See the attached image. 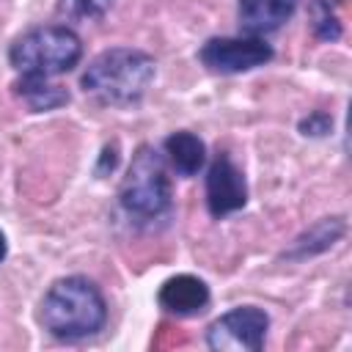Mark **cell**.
I'll return each mask as SVG.
<instances>
[{"mask_svg":"<svg viewBox=\"0 0 352 352\" xmlns=\"http://www.w3.org/2000/svg\"><path fill=\"white\" fill-rule=\"evenodd\" d=\"M38 322L58 341H82L104 327L107 302L94 280L69 275L55 280L41 297Z\"/></svg>","mask_w":352,"mask_h":352,"instance_id":"1","label":"cell"},{"mask_svg":"<svg viewBox=\"0 0 352 352\" xmlns=\"http://www.w3.org/2000/svg\"><path fill=\"white\" fill-rule=\"evenodd\" d=\"M154 58L135 47H110L99 52L82 72L80 85L102 104H135L154 80Z\"/></svg>","mask_w":352,"mask_h":352,"instance_id":"2","label":"cell"},{"mask_svg":"<svg viewBox=\"0 0 352 352\" xmlns=\"http://www.w3.org/2000/svg\"><path fill=\"white\" fill-rule=\"evenodd\" d=\"M82 58L80 36L66 25H41L22 33L11 50L8 60L22 77H58L72 72Z\"/></svg>","mask_w":352,"mask_h":352,"instance_id":"3","label":"cell"},{"mask_svg":"<svg viewBox=\"0 0 352 352\" xmlns=\"http://www.w3.org/2000/svg\"><path fill=\"white\" fill-rule=\"evenodd\" d=\"M118 201L124 212L138 220H157L170 209V179L165 170V157L157 148L140 146L135 151L121 182Z\"/></svg>","mask_w":352,"mask_h":352,"instance_id":"4","label":"cell"},{"mask_svg":"<svg viewBox=\"0 0 352 352\" xmlns=\"http://www.w3.org/2000/svg\"><path fill=\"white\" fill-rule=\"evenodd\" d=\"M270 330V316L256 305L231 308L206 327V346L214 352H258Z\"/></svg>","mask_w":352,"mask_h":352,"instance_id":"5","label":"cell"},{"mask_svg":"<svg viewBox=\"0 0 352 352\" xmlns=\"http://www.w3.org/2000/svg\"><path fill=\"white\" fill-rule=\"evenodd\" d=\"M198 60L214 74H242L272 60V47L261 36H214L204 41Z\"/></svg>","mask_w":352,"mask_h":352,"instance_id":"6","label":"cell"},{"mask_svg":"<svg viewBox=\"0 0 352 352\" xmlns=\"http://www.w3.org/2000/svg\"><path fill=\"white\" fill-rule=\"evenodd\" d=\"M248 204V182L234 160L220 151L206 170V209L212 217H226Z\"/></svg>","mask_w":352,"mask_h":352,"instance_id":"7","label":"cell"},{"mask_svg":"<svg viewBox=\"0 0 352 352\" xmlns=\"http://www.w3.org/2000/svg\"><path fill=\"white\" fill-rule=\"evenodd\" d=\"M157 302L165 314L195 316L209 305V286L195 275H173L160 286Z\"/></svg>","mask_w":352,"mask_h":352,"instance_id":"8","label":"cell"},{"mask_svg":"<svg viewBox=\"0 0 352 352\" xmlns=\"http://www.w3.org/2000/svg\"><path fill=\"white\" fill-rule=\"evenodd\" d=\"M297 11V0H239L236 16L245 36H264L278 30Z\"/></svg>","mask_w":352,"mask_h":352,"instance_id":"9","label":"cell"},{"mask_svg":"<svg viewBox=\"0 0 352 352\" xmlns=\"http://www.w3.org/2000/svg\"><path fill=\"white\" fill-rule=\"evenodd\" d=\"M162 154L179 176H195L206 162V146L195 132L179 129L162 140Z\"/></svg>","mask_w":352,"mask_h":352,"instance_id":"10","label":"cell"},{"mask_svg":"<svg viewBox=\"0 0 352 352\" xmlns=\"http://www.w3.org/2000/svg\"><path fill=\"white\" fill-rule=\"evenodd\" d=\"M16 94H19V99H22L33 113L55 110V107H60V104L69 102V91L60 88V85H52L47 77H19Z\"/></svg>","mask_w":352,"mask_h":352,"instance_id":"11","label":"cell"},{"mask_svg":"<svg viewBox=\"0 0 352 352\" xmlns=\"http://www.w3.org/2000/svg\"><path fill=\"white\" fill-rule=\"evenodd\" d=\"M344 234V220L341 217H327L322 220L319 226H314L308 234H302L297 242H294V250L289 256H311V253H319V250H327L338 236Z\"/></svg>","mask_w":352,"mask_h":352,"instance_id":"12","label":"cell"},{"mask_svg":"<svg viewBox=\"0 0 352 352\" xmlns=\"http://www.w3.org/2000/svg\"><path fill=\"white\" fill-rule=\"evenodd\" d=\"M311 28H314V36L322 41H338L341 38V19L336 14V0H314Z\"/></svg>","mask_w":352,"mask_h":352,"instance_id":"13","label":"cell"},{"mask_svg":"<svg viewBox=\"0 0 352 352\" xmlns=\"http://www.w3.org/2000/svg\"><path fill=\"white\" fill-rule=\"evenodd\" d=\"M116 0H60L58 3V14L66 19H99L110 11Z\"/></svg>","mask_w":352,"mask_h":352,"instance_id":"14","label":"cell"},{"mask_svg":"<svg viewBox=\"0 0 352 352\" xmlns=\"http://www.w3.org/2000/svg\"><path fill=\"white\" fill-rule=\"evenodd\" d=\"M330 126H333V118H330L327 113H322V110H316V113H311L308 118L300 121V132H302V135H314V138L327 135Z\"/></svg>","mask_w":352,"mask_h":352,"instance_id":"15","label":"cell"},{"mask_svg":"<svg viewBox=\"0 0 352 352\" xmlns=\"http://www.w3.org/2000/svg\"><path fill=\"white\" fill-rule=\"evenodd\" d=\"M6 253H8V242H6V234L0 231V261L6 258Z\"/></svg>","mask_w":352,"mask_h":352,"instance_id":"16","label":"cell"}]
</instances>
